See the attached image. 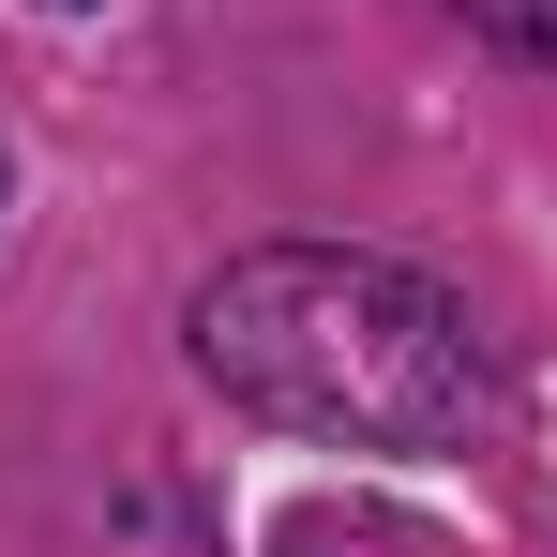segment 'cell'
Listing matches in <instances>:
<instances>
[{"label": "cell", "instance_id": "6da1fadb", "mask_svg": "<svg viewBox=\"0 0 557 557\" xmlns=\"http://www.w3.org/2000/svg\"><path fill=\"white\" fill-rule=\"evenodd\" d=\"M182 347L226 407L332 453H467L497 422V362L467 301L362 242H257L182 301Z\"/></svg>", "mask_w": 557, "mask_h": 557}, {"label": "cell", "instance_id": "7a4b0ae2", "mask_svg": "<svg viewBox=\"0 0 557 557\" xmlns=\"http://www.w3.org/2000/svg\"><path fill=\"white\" fill-rule=\"evenodd\" d=\"M467 30L497 46V61H528V76H557V0H453Z\"/></svg>", "mask_w": 557, "mask_h": 557}]
</instances>
